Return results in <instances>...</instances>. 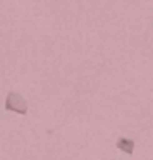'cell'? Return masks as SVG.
I'll list each match as a JSON object with an SVG mask.
<instances>
[{
  "label": "cell",
  "instance_id": "cell-1",
  "mask_svg": "<svg viewBox=\"0 0 153 160\" xmlns=\"http://www.w3.org/2000/svg\"><path fill=\"white\" fill-rule=\"evenodd\" d=\"M5 110L9 112H16L19 115H26L28 114V102L22 95H19L17 91H9L5 97V103H4Z\"/></svg>",
  "mask_w": 153,
  "mask_h": 160
},
{
  "label": "cell",
  "instance_id": "cell-2",
  "mask_svg": "<svg viewBox=\"0 0 153 160\" xmlns=\"http://www.w3.org/2000/svg\"><path fill=\"white\" fill-rule=\"evenodd\" d=\"M115 146H117V150H121V152H124L126 155H132L134 153V148H136V143L134 139L131 138H119L117 141H115Z\"/></svg>",
  "mask_w": 153,
  "mask_h": 160
}]
</instances>
